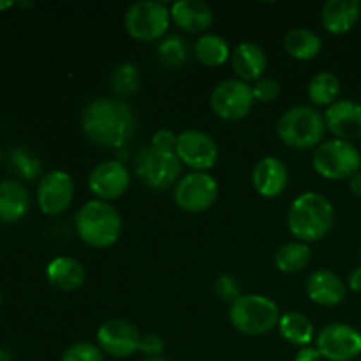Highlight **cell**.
I'll list each match as a JSON object with an SVG mask.
<instances>
[{"label": "cell", "instance_id": "obj_36", "mask_svg": "<svg viewBox=\"0 0 361 361\" xmlns=\"http://www.w3.org/2000/svg\"><path fill=\"white\" fill-rule=\"evenodd\" d=\"M176 141H178V134L168 129H159L157 133L152 136V147L162 152H175Z\"/></svg>", "mask_w": 361, "mask_h": 361}, {"label": "cell", "instance_id": "obj_45", "mask_svg": "<svg viewBox=\"0 0 361 361\" xmlns=\"http://www.w3.org/2000/svg\"><path fill=\"white\" fill-rule=\"evenodd\" d=\"M360 256H361V247H360Z\"/></svg>", "mask_w": 361, "mask_h": 361}, {"label": "cell", "instance_id": "obj_19", "mask_svg": "<svg viewBox=\"0 0 361 361\" xmlns=\"http://www.w3.org/2000/svg\"><path fill=\"white\" fill-rule=\"evenodd\" d=\"M171 21L189 34H207L214 25V11L203 0H176L169 7Z\"/></svg>", "mask_w": 361, "mask_h": 361}, {"label": "cell", "instance_id": "obj_22", "mask_svg": "<svg viewBox=\"0 0 361 361\" xmlns=\"http://www.w3.org/2000/svg\"><path fill=\"white\" fill-rule=\"evenodd\" d=\"M46 279L53 288L60 291H76L87 281L83 264L69 256H59L46 267Z\"/></svg>", "mask_w": 361, "mask_h": 361}, {"label": "cell", "instance_id": "obj_44", "mask_svg": "<svg viewBox=\"0 0 361 361\" xmlns=\"http://www.w3.org/2000/svg\"><path fill=\"white\" fill-rule=\"evenodd\" d=\"M0 305H2V295H0Z\"/></svg>", "mask_w": 361, "mask_h": 361}, {"label": "cell", "instance_id": "obj_9", "mask_svg": "<svg viewBox=\"0 0 361 361\" xmlns=\"http://www.w3.org/2000/svg\"><path fill=\"white\" fill-rule=\"evenodd\" d=\"M219 197V183L210 173L192 171L176 182L173 200L180 210L187 214H201L215 204Z\"/></svg>", "mask_w": 361, "mask_h": 361}, {"label": "cell", "instance_id": "obj_27", "mask_svg": "<svg viewBox=\"0 0 361 361\" xmlns=\"http://www.w3.org/2000/svg\"><path fill=\"white\" fill-rule=\"evenodd\" d=\"M312 259V249L309 243L288 242L275 252V267L282 274H298Z\"/></svg>", "mask_w": 361, "mask_h": 361}, {"label": "cell", "instance_id": "obj_29", "mask_svg": "<svg viewBox=\"0 0 361 361\" xmlns=\"http://www.w3.org/2000/svg\"><path fill=\"white\" fill-rule=\"evenodd\" d=\"M157 56L161 63L169 69H178L189 60V46L180 35H168L157 46Z\"/></svg>", "mask_w": 361, "mask_h": 361}, {"label": "cell", "instance_id": "obj_17", "mask_svg": "<svg viewBox=\"0 0 361 361\" xmlns=\"http://www.w3.org/2000/svg\"><path fill=\"white\" fill-rule=\"evenodd\" d=\"M288 166L279 157L267 155L252 169L254 189H256V192L259 196L267 197V200H274V197L281 196L286 190V187H288Z\"/></svg>", "mask_w": 361, "mask_h": 361}, {"label": "cell", "instance_id": "obj_3", "mask_svg": "<svg viewBox=\"0 0 361 361\" xmlns=\"http://www.w3.org/2000/svg\"><path fill=\"white\" fill-rule=\"evenodd\" d=\"M74 226L80 240L94 249L115 245L122 235V217L111 203L90 200L76 212Z\"/></svg>", "mask_w": 361, "mask_h": 361}, {"label": "cell", "instance_id": "obj_34", "mask_svg": "<svg viewBox=\"0 0 361 361\" xmlns=\"http://www.w3.org/2000/svg\"><path fill=\"white\" fill-rule=\"evenodd\" d=\"M214 289H215V295H217L219 298L224 300V302H229V303H233L235 300H238L240 296H242L236 279L231 277V275H228V274L217 277Z\"/></svg>", "mask_w": 361, "mask_h": 361}, {"label": "cell", "instance_id": "obj_21", "mask_svg": "<svg viewBox=\"0 0 361 361\" xmlns=\"http://www.w3.org/2000/svg\"><path fill=\"white\" fill-rule=\"evenodd\" d=\"M360 14L361 4L358 0H328L321 11V21L326 32L342 35L358 23Z\"/></svg>", "mask_w": 361, "mask_h": 361}, {"label": "cell", "instance_id": "obj_15", "mask_svg": "<svg viewBox=\"0 0 361 361\" xmlns=\"http://www.w3.org/2000/svg\"><path fill=\"white\" fill-rule=\"evenodd\" d=\"M141 335L133 323L123 319H111L101 324L97 330V345L111 358H129L140 351Z\"/></svg>", "mask_w": 361, "mask_h": 361}, {"label": "cell", "instance_id": "obj_2", "mask_svg": "<svg viewBox=\"0 0 361 361\" xmlns=\"http://www.w3.org/2000/svg\"><path fill=\"white\" fill-rule=\"evenodd\" d=\"M334 222V204L324 194L316 190L302 192L289 207L288 229L298 242H319L331 231Z\"/></svg>", "mask_w": 361, "mask_h": 361}, {"label": "cell", "instance_id": "obj_14", "mask_svg": "<svg viewBox=\"0 0 361 361\" xmlns=\"http://www.w3.org/2000/svg\"><path fill=\"white\" fill-rule=\"evenodd\" d=\"M130 185V173L120 161H104L95 166L88 175V189L95 200L111 201L118 200L127 192Z\"/></svg>", "mask_w": 361, "mask_h": 361}, {"label": "cell", "instance_id": "obj_13", "mask_svg": "<svg viewBox=\"0 0 361 361\" xmlns=\"http://www.w3.org/2000/svg\"><path fill=\"white\" fill-rule=\"evenodd\" d=\"M37 204L41 212L49 217L62 215L69 210L74 200V182L69 173L53 169L42 175L37 185Z\"/></svg>", "mask_w": 361, "mask_h": 361}, {"label": "cell", "instance_id": "obj_26", "mask_svg": "<svg viewBox=\"0 0 361 361\" xmlns=\"http://www.w3.org/2000/svg\"><path fill=\"white\" fill-rule=\"evenodd\" d=\"M194 55L203 66L219 67L231 59V49L222 35L207 32V34L200 35L194 44Z\"/></svg>", "mask_w": 361, "mask_h": 361}, {"label": "cell", "instance_id": "obj_30", "mask_svg": "<svg viewBox=\"0 0 361 361\" xmlns=\"http://www.w3.org/2000/svg\"><path fill=\"white\" fill-rule=\"evenodd\" d=\"M141 87V74L134 63L122 62L111 73V88L118 97L134 95Z\"/></svg>", "mask_w": 361, "mask_h": 361}, {"label": "cell", "instance_id": "obj_18", "mask_svg": "<svg viewBox=\"0 0 361 361\" xmlns=\"http://www.w3.org/2000/svg\"><path fill=\"white\" fill-rule=\"evenodd\" d=\"M305 291L310 302H314L316 305L335 307L344 302L348 288H345L344 281L335 271L321 268V270L312 271L309 275Z\"/></svg>", "mask_w": 361, "mask_h": 361}, {"label": "cell", "instance_id": "obj_6", "mask_svg": "<svg viewBox=\"0 0 361 361\" xmlns=\"http://www.w3.org/2000/svg\"><path fill=\"white\" fill-rule=\"evenodd\" d=\"M312 166L323 178L351 180L361 169V154L353 143L335 137L316 148Z\"/></svg>", "mask_w": 361, "mask_h": 361}, {"label": "cell", "instance_id": "obj_23", "mask_svg": "<svg viewBox=\"0 0 361 361\" xmlns=\"http://www.w3.org/2000/svg\"><path fill=\"white\" fill-rule=\"evenodd\" d=\"M30 208V192L16 180L0 182V221L13 224L23 219Z\"/></svg>", "mask_w": 361, "mask_h": 361}, {"label": "cell", "instance_id": "obj_16", "mask_svg": "<svg viewBox=\"0 0 361 361\" xmlns=\"http://www.w3.org/2000/svg\"><path fill=\"white\" fill-rule=\"evenodd\" d=\"M324 123L337 140L351 143L361 137V104L351 99H338L324 111Z\"/></svg>", "mask_w": 361, "mask_h": 361}, {"label": "cell", "instance_id": "obj_1", "mask_svg": "<svg viewBox=\"0 0 361 361\" xmlns=\"http://www.w3.org/2000/svg\"><path fill=\"white\" fill-rule=\"evenodd\" d=\"M85 136L106 150H120L136 130V115L122 99L99 97L88 102L81 113Z\"/></svg>", "mask_w": 361, "mask_h": 361}, {"label": "cell", "instance_id": "obj_12", "mask_svg": "<svg viewBox=\"0 0 361 361\" xmlns=\"http://www.w3.org/2000/svg\"><path fill=\"white\" fill-rule=\"evenodd\" d=\"M175 154L180 162L194 171H207L217 164L219 147L208 133L185 129L178 134Z\"/></svg>", "mask_w": 361, "mask_h": 361}, {"label": "cell", "instance_id": "obj_31", "mask_svg": "<svg viewBox=\"0 0 361 361\" xmlns=\"http://www.w3.org/2000/svg\"><path fill=\"white\" fill-rule=\"evenodd\" d=\"M9 162L23 180H35L42 173V162L27 148H14L9 154Z\"/></svg>", "mask_w": 361, "mask_h": 361}, {"label": "cell", "instance_id": "obj_43", "mask_svg": "<svg viewBox=\"0 0 361 361\" xmlns=\"http://www.w3.org/2000/svg\"><path fill=\"white\" fill-rule=\"evenodd\" d=\"M20 6L21 7H32V6H34V4H32V2H20Z\"/></svg>", "mask_w": 361, "mask_h": 361}, {"label": "cell", "instance_id": "obj_10", "mask_svg": "<svg viewBox=\"0 0 361 361\" xmlns=\"http://www.w3.org/2000/svg\"><path fill=\"white\" fill-rule=\"evenodd\" d=\"M254 102L252 87L238 78L221 81L210 95L212 111L226 122H238L249 116Z\"/></svg>", "mask_w": 361, "mask_h": 361}, {"label": "cell", "instance_id": "obj_32", "mask_svg": "<svg viewBox=\"0 0 361 361\" xmlns=\"http://www.w3.org/2000/svg\"><path fill=\"white\" fill-rule=\"evenodd\" d=\"M60 361H104V353L92 342H76L63 351Z\"/></svg>", "mask_w": 361, "mask_h": 361}, {"label": "cell", "instance_id": "obj_42", "mask_svg": "<svg viewBox=\"0 0 361 361\" xmlns=\"http://www.w3.org/2000/svg\"><path fill=\"white\" fill-rule=\"evenodd\" d=\"M141 361H168V360L162 358V356H161V358H145V360H141Z\"/></svg>", "mask_w": 361, "mask_h": 361}, {"label": "cell", "instance_id": "obj_35", "mask_svg": "<svg viewBox=\"0 0 361 361\" xmlns=\"http://www.w3.org/2000/svg\"><path fill=\"white\" fill-rule=\"evenodd\" d=\"M166 349V342L161 335L157 334H145L141 335L140 353L145 358H161Z\"/></svg>", "mask_w": 361, "mask_h": 361}, {"label": "cell", "instance_id": "obj_5", "mask_svg": "<svg viewBox=\"0 0 361 361\" xmlns=\"http://www.w3.org/2000/svg\"><path fill=\"white\" fill-rule=\"evenodd\" d=\"M229 321L240 334L259 337L279 326L281 310L268 296L242 295L229 307Z\"/></svg>", "mask_w": 361, "mask_h": 361}, {"label": "cell", "instance_id": "obj_28", "mask_svg": "<svg viewBox=\"0 0 361 361\" xmlns=\"http://www.w3.org/2000/svg\"><path fill=\"white\" fill-rule=\"evenodd\" d=\"M307 92H309V99L312 104L330 108L334 102L338 101L341 80H338L337 74L330 73V71H321V73L314 74Z\"/></svg>", "mask_w": 361, "mask_h": 361}, {"label": "cell", "instance_id": "obj_41", "mask_svg": "<svg viewBox=\"0 0 361 361\" xmlns=\"http://www.w3.org/2000/svg\"><path fill=\"white\" fill-rule=\"evenodd\" d=\"M13 6H14V2H11V0H0V13H2V11L11 9Z\"/></svg>", "mask_w": 361, "mask_h": 361}, {"label": "cell", "instance_id": "obj_25", "mask_svg": "<svg viewBox=\"0 0 361 361\" xmlns=\"http://www.w3.org/2000/svg\"><path fill=\"white\" fill-rule=\"evenodd\" d=\"M279 330L281 335L293 345L302 348H309L310 342L314 341V324L309 319V316L296 310H289V312L282 314L281 321H279Z\"/></svg>", "mask_w": 361, "mask_h": 361}, {"label": "cell", "instance_id": "obj_40", "mask_svg": "<svg viewBox=\"0 0 361 361\" xmlns=\"http://www.w3.org/2000/svg\"><path fill=\"white\" fill-rule=\"evenodd\" d=\"M0 361H13V356H11V353L7 349L0 348Z\"/></svg>", "mask_w": 361, "mask_h": 361}, {"label": "cell", "instance_id": "obj_24", "mask_svg": "<svg viewBox=\"0 0 361 361\" xmlns=\"http://www.w3.org/2000/svg\"><path fill=\"white\" fill-rule=\"evenodd\" d=\"M284 48L289 56L296 60H312L323 49V41L314 30L305 27L293 28L284 39Z\"/></svg>", "mask_w": 361, "mask_h": 361}, {"label": "cell", "instance_id": "obj_8", "mask_svg": "<svg viewBox=\"0 0 361 361\" xmlns=\"http://www.w3.org/2000/svg\"><path fill=\"white\" fill-rule=\"evenodd\" d=\"M182 162L175 152L157 150L150 145L137 154L134 169L141 182L155 190H164L176 185L182 175Z\"/></svg>", "mask_w": 361, "mask_h": 361}, {"label": "cell", "instance_id": "obj_39", "mask_svg": "<svg viewBox=\"0 0 361 361\" xmlns=\"http://www.w3.org/2000/svg\"><path fill=\"white\" fill-rule=\"evenodd\" d=\"M349 189H351V192L355 194V196L361 197V171L356 173V175L349 180Z\"/></svg>", "mask_w": 361, "mask_h": 361}, {"label": "cell", "instance_id": "obj_7", "mask_svg": "<svg viewBox=\"0 0 361 361\" xmlns=\"http://www.w3.org/2000/svg\"><path fill=\"white\" fill-rule=\"evenodd\" d=\"M123 25L130 37L143 42L164 39L171 25V11L159 0H143L127 9Z\"/></svg>", "mask_w": 361, "mask_h": 361}, {"label": "cell", "instance_id": "obj_37", "mask_svg": "<svg viewBox=\"0 0 361 361\" xmlns=\"http://www.w3.org/2000/svg\"><path fill=\"white\" fill-rule=\"evenodd\" d=\"M319 351H317L316 348H302L298 353H296L295 356V361H321Z\"/></svg>", "mask_w": 361, "mask_h": 361}, {"label": "cell", "instance_id": "obj_33", "mask_svg": "<svg viewBox=\"0 0 361 361\" xmlns=\"http://www.w3.org/2000/svg\"><path fill=\"white\" fill-rule=\"evenodd\" d=\"M254 99L259 102H274L281 94V85L275 78H261L252 85Z\"/></svg>", "mask_w": 361, "mask_h": 361}, {"label": "cell", "instance_id": "obj_46", "mask_svg": "<svg viewBox=\"0 0 361 361\" xmlns=\"http://www.w3.org/2000/svg\"><path fill=\"white\" fill-rule=\"evenodd\" d=\"M0 157H2V154H0Z\"/></svg>", "mask_w": 361, "mask_h": 361}, {"label": "cell", "instance_id": "obj_38", "mask_svg": "<svg viewBox=\"0 0 361 361\" xmlns=\"http://www.w3.org/2000/svg\"><path fill=\"white\" fill-rule=\"evenodd\" d=\"M348 286H349V289H351V291L361 293V264H360V267H356L355 270L349 274Z\"/></svg>", "mask_w": 361, "mask_h": 361}, {"label": "cell", "instance_id": "obj_20", "mask_svg": "<svg viewBox=\"0 0 361 361\" xmlns=\"http://www.w3.org/2000/svg\"><path fill=\"white\" fill-rule=\"evenodd\" d=\"M231 66L238 80L245 81V83H249V81L256 83L257 80L263 78L264 71H267V53L257 42L243 41L231 53Z\"/></svg>", "mask_w": 361, "mask_h": 361}, {"label": "cell", "instance_id": "obj_11", "mask_svg": "<svg viewBox=\"0 0 361 361\" xmlns=\"http://www.w3.org/2000/svg\"><path fill=\"white\" fill-rule=\"evenodd\" d=\"M316 349L328 361H353L361 355V334L351 324L331 323L316 337Z\"/></svg>", "mask_w": 361, "mask_h": 361}, {"label": "cell", "instance_id": "obj_4", "mask_svg": "<svg viewBox=\"0 0 361 361\" xmlns=\"http://www.w3.org/2000/svg\"><path fill=\"white\" fill-rule=\"evenodd\" d=\"M326 134L324 115L314 106H293L277 123V136L282 143L296 150L317 148Z\"/></svg>", "mask_w": 361, "mask_h": 361}]
</instances>
